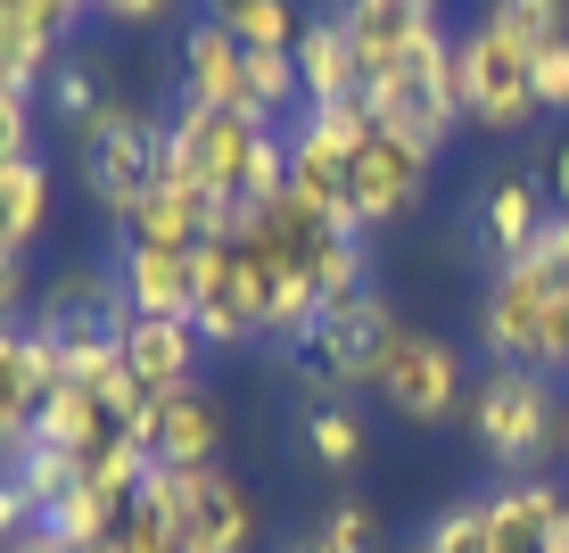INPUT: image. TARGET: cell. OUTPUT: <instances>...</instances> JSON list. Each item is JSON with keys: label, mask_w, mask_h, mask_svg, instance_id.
<instances>
[{"label": "cell", "mask_w": 569, "mask_h": 553, "mask_svg": "<svg viewBox=\"0 0 569 553\" xmlns=\"http://www.w3.org/2000/svg\"><path fill=\"white\" fill-rule=\"evenodd\" d=\"M371 397H380V413H397L405 429H438L446 413H462V397H470V381H462V347L446 339V330L405 323L397 339H388L380 372H371Z\"/></svg>", "instance_id": "52a82bcc"}, {"label": "cell", "mask_w": 569, "mask_h": 553, "mask_svg": "<svg viewBox=\"0 0 569 553\" xmlns=\"http://www.w3.org/2000/svg\"><path fill=\"white\" fill-rule=\"evenodd\" d=\"M289 58H298V83H306V108H330V100H356L363 91V67H356V42H347L339 17H306L298 42H289Z\"/></svg>", "instance_id": "44dd1931"}, {"label": "cell", "mask_w": 569, "mask_h": 553, "mask_svg": "<svg viewBox=\"0 0 569 553\" xmlns=\"http://www.w3.org/2000/svg\"><path fill=\"white\" fill-rule=\"evenodd\" d=\"M405 553H421V545H405Z\"/></svg>", "instance_id": "bcb514c9"}, {"label": "cell", "mask_w": 569, "mask_h": 553, "mask_svg": "<svg viewBox=\"0 0 569 553\" xmlns=\"http://www.w3.org/2000/svg\"><path fill=\"white\" fill-rule=\"evenodd\" d=\"M421 553H496V529H487V496H455L446 512H429Z\"/></svg>", "instance_id": "4dcf8cb0"}, {"label": "cell", "mask_w": 569, "mask_h": 553, "mask_svg": "<svg viewBox=\"0 0 569 553\" xmlns=\"http://www.w3.org/2000/svg\"><path fill=\"white\" fill-rule=\"evenodd\" d=\"M132 504L173 537V553H257V496H248L223 463H207V471H166L157 463Z\"/></svg>", "instance_id": "3957f363"}, {"label": "cell", "mask_w": 569, "mask_h": 553, "mask_svg": "<svg viewBox=\"0 0 569 553\" xmlns=\"http://www.w3.org/2000/svg\"><path fill=\"white\" fill-rule=\"evenodd\" d=\"M9 553H74V545H58V537H50V529H26V537H17Z\"/></svg>", "instance_id": "b9f144b4"}, {"label": "cell", "mask_w": 569, "mask_h": 553, "mask_svg": "<svg viewBox=\"0 0 569 553\" xmlns=\"http://www.w3.org/2000/svg\"><path fill=\"white\" fill-rule=\"evenodd\" d=\"M42 231H50V166L42 157L0 166V265H17Z\"/></svg>", "instance_id": "603a6c76"}, {"label": "cell", "mask_w": 569, "mask_h": 553, "mask_svg": "<svg viewBox=\"0 0 569 553\" xmlns=\"http://www.w3.org/2000/svg\"><path fill=\"white\" fill-rule=\"evenodd\" d=\"M199 17H207V26H223L240 50H289V42H298V26H306L298 0H199Z\"/></svg>", "instance_id": "cb8c5ba5"}, {"label": "cell", "mask_w": 569, "mask_h": 553, "mask_svg": "<svg viewBox=\"0 0 569 553\" xmlns=\"http://www.w3.org/2000/svg\"><path fill=\"white\" fill-rule=\"evenodd\" d=\"M223 199H207V190H190V182H157L141 207H132V224L116 231V240H149V248H207V240H223Z\"/></svg>", "instance_id": "ac0fdd59"}, {"label": "cell", "mask_w": 569, "mask_h": 553, "mask_svg": "<svg viewBox=\"0 0 569 553\" xmlns=\"http://www.w3.org/2000/svg\"><path fill=\"white\" fill-rule=\"evenodd\" d=\"M42 529H50L58 545H74V553H100V545L116 537V529H124V504H108L91 480H74L67 496H58V504L42 512Z\"/></svg>", "instance_id": "83f0119b"}, {"label": "cell", "mask_w": 569, "mask_h": 553, "mask_svg": "<svg viewBox=\"0 0 569 553\" xmlns=\"http://www.w3.org/2000/svg\"><path fill=\"white\" fill-rule=\"evenodd\" d=\"M330 17L347 26V42H356V67H363V83L371 75H388L413 42H429V33L446 26L438 17V0H330Z\"/></svg>", "instance_id": "9a60e30c"}, {"label": "cell", "mask_w": 569, "mask_h": 553, "mask_svg": "<svg viewBox=\"0 0 569 553\" xmlns=\"http://www.w3.org/2000/svg\"><path fill=\"white\" fill-rule=\"evenodd\" d=\"M298 125H306V132H313V141H322V149L356 157V149L371 141V132H380V116H371V100L356 91V100H330V108H306Z\"/></svg>", "instance_id": "d6a6232c"}, {"label": "cell", "mask_w": 569, "mask_h": 553, "mask_svg": "<svg viewBox=\"0 0 569 553\" xmlns=\"http://www.w3.org/2000/svg\"><path fill=\"white\" fill-rule=\"evenodd\" d=\"M289 199H306V207H322V215L347 224V157L322 149L306 125H289Z\"/></svg>", "instance_id": "4316f807"}, {"label": "cell", "mask_w": 569, "mask_h": 553, "mask_svg": "<svg viewBox=\"0 0 569 553\" xmlns=\"http://www.w3.org/2000/svg\"><path fill=\"white\" fill-rule=\"evenodd\" d=\"M429 174H438V157H429L421 141H405V132L380 125L356 157H347V224L371 240V231H388V224H405V215H421Z\"/></svg>", "instance_id": "9c48e42d"}, {"label": "cell", "mask_w": 569, "mask_h": 553, "mask_svg": "<svg viewBox=\"0 0 569 553\" xmlns=\"http://www.w3.org/2000/svg\"><path fill=\"white\" fill-rule=\"evenodd\" d=\"M33 273H26V256L17 265H0V330H33Z\"/></svg>", "instance_id": "8d00e7d4"}, {"label": "cell", "mask_w": 569, "mask_h": 553, "mask_svg": "<svg viewBox=\"0 0 569 553\" xmlns=\"http://www.w3.org/2000/svg\"><path fill=\"white\" fill-rule=\"evenodd\" d=\"M298 438H306V454H313V471H330V480H347V471L363 463V422H356V405H306Z\"/></svg>", "instance_id": "f1b7e54d"}, {"label": "cell", "mask_w": 569, "mask_h": 553, "mask_svg": "<svg viewBox=\"0 0 569 553\" xmlns=\"http://www.w3.org/2000/svg\"><path fill=\"white\" fill-rule=\"evenodd\" d=\"M545 224H553V190H545L537 174L512 166V174H487V182H479L462 240H470V256H479L487 273H512L520 256L545 240Z\"/></svg>", "instance_id": "8fae6325"}, {"label": "cell", "mask_w": 569, "mask_h": 553, "mask_svg": "<svg viewBox=\"0 0 569 553\" xmlns=\"http://www.w3.org/2000/svg\"><path fill=\"white\" fill-rule=\"evenodd\" d=\"M397 330H405L397 298H388L380 282H363L356 298H330L322 314H313V330L281 355V372L306 388V397L347 405L356 388H371V372H380V355H388V339H397Z\"/></svg>", "instance_id": "7a4b0ae2"}, {"label": "cell", "mask_w": 569, "mask_h": 553, "mask_svg": "<svg viewBox=\"0 0 569 553\" xmlns=\"http://www.w3.org/2000/svg\"><path fill=\"white\" fill-rule=\"evenodd\" d=\"M207 364V339L190 323H157V314H132L124 330V372L149 388V397H173V388H190Z\"/></svg>", "instance_id": "d6986e66"}, {"label": "cell", "mask_w": 569, "mask_h": 553, "mask_svg": "<svg viewBox=\"0 0 569 553\" xmlns=\"http://www.w3.org/2000/svg\"><path fill=\"white\" fill-rule=\"evenodd\" d=\"M455 91H462V125L496 132V141H512V132L537 125V83H528V50L503 42L496 26H462L455 33Z\"/></svg>", "instance_id": "ba28073f"}, {"label": "cell", "mask_w": 569, "mask_h": 553, "mask_svg": "<svg viewBox=\"0 0 569 553\" xmlns=\"http://www.w3.org/2000/svg\"><path fill=\"white\" fill-rule=\"evenodd\" d=\"M42 100H50V125H58V132H83L91 116L116 100V83L100 75V58L58 50V67H50V83H42Z\"/></svg>", "instance_id": "d4e9b609"}, {"label": "cell", "mask_w": 569, "mask_h": 553, "mask_svg": "<svg viewBox=\"0 0 569 553\" xmlns=\"http://www.w3.org/2000/svg\"><path fill=\"white\" fill-rule=\"evenodd\" d=\"M479 17L503 33V42H520L528 58H537L545 42H569V0H487Z\"/></svg>", "instance_id": "f546056e"}, {"label": "cell", "mask_w": 569, "mask_h": 553, "mask_svg": "<svg viewBox=\"0 0 569 553\" xmlns=\"http://www.w3.org/2000/svg\"><path fill=\"white\" fill-rule=\"evenodd\" d=\"M50 67H58V42L26 17V0H0V83H9V91H33V100H42Z\"/></svg>", "instance_id": "484cf974"}, {"label": "cell", "mask_w": 569, "mask_h": 553, "mask_svg": "<svg viewBox=\"0 0 569 553\" xmlns=\"http://www.w3.org/2000/svg\"><path fill=\"white\" fill-rule=\"evenodd\" d=\"M561 381L528 364H487L462 397V422H470V446L503 471V480H528V471L561 463Z\"/></svg>", "instance_id": "6da1fadb"}, {"label": "cell", "mask_w": 569, "mask_h": 553, "mask_svg": "<svg viewBox=\"0 0 569 553\" xmlns=\"http://www.w3.org/2000/svg\"><path fill=\"white\" fill-rule=\"evenodd\" d=\"M100 553H173V537H166V529L149 521L141 504H132V512H124V529H116V537H108Z\"/></svg>", "instance_id": "ab89813d"}, {"label": "cell", "mask_w": 569, "mask_h": 553, "mask_svg": "<svg viewBox=\"0 0 569 553\" xmlns=\"http://www.w3.org/2000/svg\"><path fill=\"white\" fill-rule=\"evenodd\" d=\"M257 141H264L257 116H240V108H182L173 100L166 132H157V182H190V190H207V199L240 207V182H248V166H257Z\"/></svg>", "instance_id": "5b68a950"}, {"label": "cell", "mask_w": 569, "mask_h": 553, "mask_svg": "<svg viewBox=\"0 0 569 553\" xmlns=\"http://www.w3.org/2000/svg\"><path fill=\"white\" fill-rule=\"evenodd\" d=\"M108 438H124V422H116V413H108L100 397H83V388H67V381H58L50 397H42V413H33V446L67 454L74 471H83V463H91V454H100Z\"/></svg>", "instance_id": "7402d4cb"}, {"label": "cell", "mask_w": 569, "mask_h": 553, "mask_svg": "<svg viewBox=\"0 0 569 553\" xmlns=\"http://www.w3.org/2000/svg\"><path fill=\"white\" fill-rule=\"evenodd\" d=\"M569 521V487L528 471V480H503L487 496V529H496V553H553Z\"/></svg>", "instance_id": "e0dca14e"}, {"label": "cell", "mask_w": 569, "mask_h": 553, "mask_svg": "<svg viewBox=\"0 0 569 553\" xmlns=\"http://www.w3.org/2000/svg\"><path fill=\"white\" fill-rule=\"evenodd\" d=\"M306 545L313 553H380V512H371L363 496H339L322 521L306 529Z\"/></svg>", "instance_id": "1f68e13d"}, {"label": "cell", "mask_w": 569, "mask_h": 553, "mask_svg": "<svg viewBox=\"0 0 569 553\" xmlns=\"http://www.w3.org/2000/svg\"><path fill=\"white\" fill-rule=\"evenodd\" d=\"M528 83H537L545 116H569V42H545L537 58H528Z\"/></svg>", "instance_id": "d590c367"}, {"label": "cell", "mask_w": 569, "mask_h": 553, "mask_svg": "<svg viewBox=\"0 0 569 553\" xmlns=\"http://www.w3.org/2000/svg\"><path fill=\"white\" fill-rule=\"evenodd\" d=\"M371 116H380L388 132H405V141H421L429 157H446V141L462 132V91H455V33H429L397 58L388 75H371L363 83Z\"/></svg>", "instance_id": "8992f818"}, {"label": "cell", "mask_w": 569, "mask_h": 553, "mask_svg": "<svg viewBox=\"0 0 569 553\" xmlns=\"http://www.w3.org/2000/svg\"><path fill=\"white\" fill-rule=\"evenodd\" d=\"M553 553H569V521H561V545H553Z\"/></svg>", "instance_id": "ee69618b"}, {"label": "cell", "mask_w": 569, "mask_h": 553, "mask_svg": "<svg viewBox=\"0 0 569 553\" xmlns=\"http://www.w3.org/2000/svg\"><path fill=\"white\" fill-rule=\"evenodd\" d=\"M190 330L207 347H264V289L231 240L190 248Z\"/></svg>", "instance_id": "30bf717a"}, {"label": "cell", "mask_w": 569, "mask_h": 553, "mask_svg": "<svg viewBox=\"0 0 569 553\" xmlns=\"http://www.w3.org/2000/svg\"><path fill=\"white\" fill-rule=\"evenodd\" d=\"M33 330H42V339H58V347L124 339V330H132V298H124V282H116V265H100V256L58 265L50 289L33 298Z\"/></svg>", "instance_id": "7c38bea8"}, {"label": "cell", "mask_w": 569, "mask_h": 553, "mask_svg": "<svg viewBox=\"0 0 569 553\" xmlns=\"http://www.w3.org/2000/svg\"><path fill=\"white\" fill-rule=\"evenodd\" d=\"M116 282H124L132 314H157V323H190V256L182 248H149V240H116Z\"/></svg>", "instance_id": "ffe728a7"}, {"label": "cell", "mask_w": 569, "mask_h": 553, "mask_svg": "<svg viewBox=\"0 0 569 553\" xmlns=\"http://www.w3.org/2000/svg\"><path fill=\"white\" fill-rule=\"evenodd\" d=\"M173 100L182 108H248V50L223 26L190 17L173 42Z\"/></svg>", "instance_id": "5bb4252c"}, {"label": "cell", "mask_w": 569, "mask_h": 553, "mask_svg": "<svg viewBox=\"0 0 569 553\" xmlns=\"http://www.w3.org/2000/svg\"><path fill=\"white\" fill-rule=\"evenodd\" d=\"M173 0H91V26H116V33H141V26H166Z\"/></svg>", "instance_id": "f35d334b"}, {"label": "cell", "mask_w": 569, "mask_h": 553, "mask_svg": "<svg viewBox=\"0 0 569 553\" xmlns=\"http://www.w3.org/2000/svg\"><path fill=\"white\" fill-rule=\"evenodd\" d=\"M561 463H569V405H561Z\"/></svg>", "instance_id": "7bdbcfd3"}, {"label": "cell", "mask_w": 569, "mask_h": 553, "mask_svg": "<svg viewBox=\"0 0 569 553\" xmlns=\"http://www.w3.org/2000/svg\"><path fill=\"white\" fill-rule=\"evenodd\" d=\"M9 480H17V496L33 504V521H42V512L74 487V463H67V454H50V446H26V454L9 463Z\"/></svg>", "instance_id": "836d02e7"}, {"label": "cell", "mask_w": 569, "mask_h": 553, "mask_svg": "<svg viewBox=\"0 0 569 553\" xmlns=\"http://www.w3.org/2000/svg\"><path fill=\"white\" fill-rule=\"evenodd\" d=\"M149 463H166V471H207V463H223V405H214L207 381L157 397V413H149Z\"/></svg>", "instance_id": "2e32d148"}, {"label": "cell", "mask_w": 569, "mask_h": 553, "mask_svg": "<svg viewBox=\"0 0 569 553\" xmlns=\"http://www.w3.org/2000/svg\"><path fill=\"white\" fill-rule=\"evenodd\" d=\"M289 553H313V545H306V537H298V545H289Z\"/></svg>", "instance_id": "f6af8a7d"}, {"label": "cell", "mask_w": 569, "mask_h": 553, "mask_svg": "<svg viewBox=\"0 0 569 553\" xmlns=\"http://www.w3.org/2000/svg\"><path fill=\"white\" fill-rule=\"evenodd\" d=\"M26 529H42V521H33V504H26V496H17V480L0 471V553L26 537Z\"/></svg>", "instance_id": "60d3db41"}, {"label": "cell", "mask_w": 569, "mask_h": 553, "mask_svg": "<svg viewBox=\"0 0 569 553\" xmlns=\"http://www.w3.org/2000/svg\"><path fill=\"white\" fill-rule=\"evenodd\" d=\"M26 17H33L42 33H50L58 50H74V33L91 26V0H26Z\"/></svg>", "instance_id": "74e56055"}, {"label": "cell", "mask_w": 569, "mask_h": 553, "mask_svg": "<svg viewBox=\"0 0 569 553\" xmlns=\"http://www.w3.org/2000/svg\"><path fill=\"white\" fill-rule=\"evenodd\" d=\"M67 381V355L42 330H0V471L33 446V413Z\"/></svg>", "instance_id": "4fadbf2b"}, {"label": "cell", "mask_w": 569, "mask_h": 553, "mask_svg": "<svg viewBox=\"0 0 569 553\" xmlns=\"http://www.w3.org/2000/svg\"><path fill=\"white\" fill-rule=\"evenodd\" d=\"M33 157V91L0 83V166H26Z\"/></svg>", "instance_id": "e575fe53"}, {"label": "cell", "mask_w": 569, "mask_h": 553, "mask_svg": "<svg viewBox=\"0 0 569 553\" xmlns=\"http://www.w3.org/2000/svg\"><path fill=\"white\" fill-rule=\"evenodd\" d=\"M157 132H166V116H149V108H132L124 91L91 116L83 132H67V149H74V182H83V199L108 215L116 231L132 224V207L157 190Z\"/></svg>", "instance_id": "277c9868"}]
</instances>
